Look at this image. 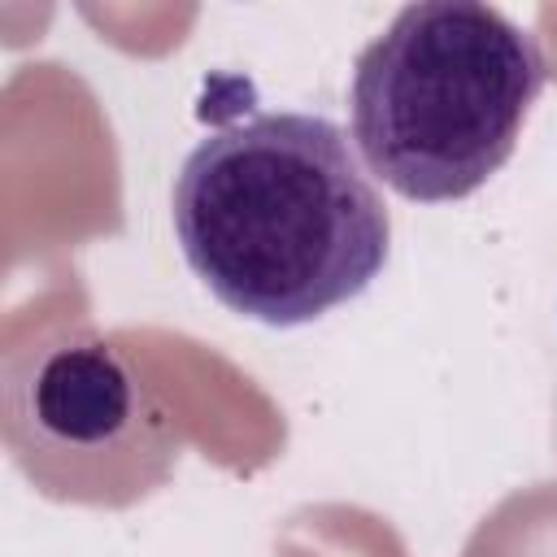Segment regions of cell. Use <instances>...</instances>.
Segmentation results:
<instances>
[{
	"mask_svg": "<svg viewBox=\"0 0 557 557\" xmlns=\"http://www.w3.org/2000/svg\"><path fill=\"white\" fill-rule=\"evenodd\" d=\"M170 218L191 274L265 326L361 296L392 252V213L322 113H248L209 131L174 174Z\"/></svg>",
	"mask_w": 557,
	"mask_h": 557,
	"instance_id": "1",
	"label": "cell"
},
{
	"mask_svg": "<svg viewBox=\"0 0 557 557\" xmlns=\"http://www.w3.org/2000/svg\"><path fill=\"white\" fill-rule=\"evenodd\" d=\"M4 444L52 500L131 505L161 487L183 435L139 366L83 322H57L4 357Z\"/></svg>",
	"mask_w": 557,
	"mask_h": 557,
	"instance_id": "3",
	"label": "cell"
},
{
	"mask_svg": "<svg viewBox=\"0 0 557 557\" xmlns=\"http://www.w3.org/2000/svg\"><path fill=\"white\" fill-rule=\"evenodd\" d=\"M544 83L548 61L535 35L500 9L405 4L352 65L357 157L405 200H461L513 157Z\"/></svg>",
	"mask_w": 557,
	"mask_h": 557,
	"instance_id": "2",
	"label": "cell"
}]
</instances>
